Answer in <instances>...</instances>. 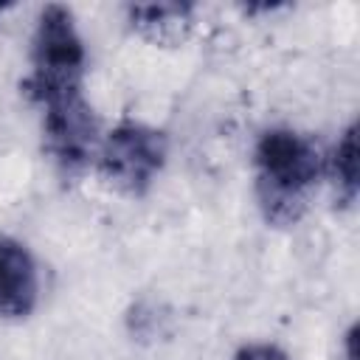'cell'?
Returning a JSON list of instances; mask_svg holds the SVG:
<instances>
[{"label":"cell","instance_id":"8992f818","mask_svg":"<svg viewBox=\"0 0 360 360\" xmlns=\"http://www.w3.org/2000/svg\"><path fill=\"white\" fill-rule=\"evenodd\" d=\"M132 28H138L152 42H177L188 34L194 6L191 3H152L127 8Z\"/></svg>","mask_w":360,"mask_h":360},{"label":"cell","instance_id":"277c9868","mask_svg":"<svg viewBox=\"0 0 360 360\" xmlns=\"http://www.w3.org/2000/svg\"><path fill=\"white\" fill-rule=\"evenodd\" d=\"M42 135L59 174H82L98 155V121L84 93H70L42 104Z\"/></svg>","mask_w":360,"mask_h":360},{"label":"cell","instance_id":"3957f363","mask_svg":"<svg viewBox=\"0 0 360 360\" xmlns=\"http://www.w3.org/2000/svg\"><path fill=\"white\" fill-rule=\"evenodd\" d=\"M169 155L166 135L141 121H121L98 146L101 174L124 194L141 197L160 174Z\"/></svg>","mask_w":360,"mask_h":360},{"label":"cell","instance_id":"52a82bcc","mask_svg":"<svg viewBox=\"0 0 360 360\" xmlns=\"http://www.w3.org/2000/svg\"><path fill=\"white\" fill-rule=\"evenodd\" d=\"M332 177L335 191L343 205H352L357 200V127L349 124L340 135L335 152H332Z\"/></svg>","mask_w":360,"mask_h":360},{"label":"cell","instance_id":"5b68a950","mask_svg":"<svg viewBox=\"0 0 360 360\" xmlns=\"http://www.w3.org/2000/svg\"><path fill=\"white\" fill-rule=\"evenodd\" d=\"M39 298L37 264L28 248L11 236H0V318H28Z\"/></svg>","mask_w":360,"mask_h":360},{"label":"cell","instance_id":"7a4b0ae2","mask_svg":"<svg viewBox=\"0 0 360 360\" xmlns=\"http://www.w3.org/2000/svg\"><path fill=\"white\" fill-rule=\"evenodd\" d=\"M84 42L79 37L73 11L51 3L39 11L31 39V73L22 90L34 104H45L70 93H82L84 84Z\"/></svg>","mask_w":360,"mask_h":360},{"label":"cell","instance_id":"ba28073f","mask_svg":"<svg viewBox=\"0 0 360 360\" xmlns=\"http://www.w3.org/2000/svg\"><path fill=\"white\" fill-rule=\"evenodd\" d=\"M233 360H290V357L273 343H248L236 352Z\"/></svg>","mask_w":360,"mask_h":360},{"label":"cell","instance_id":"6da1fadb","mask_svg":"<svg viewBox=\"0 0 360 360\" xmlns=\"http://www.w3.org/2000/svg\"><path fill=\"white\" fill-rule=\"evenodd\" d=\"M256 191L267 222L292 225L307 211V202L321 177L318 146L290 127H273L259 135L253 149Z\"/></svg>","mask_w":360,"mask_h":360}]
</instances>
